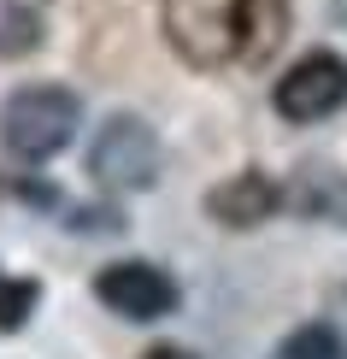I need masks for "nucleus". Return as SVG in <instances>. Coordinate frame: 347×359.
<instances>
[{"instance_id":"obj_1","label":"nucleus","mask_w":347,"mask_h":359,"mask_svg":"<svg viewBox=\"0 0 347 359\" xmlns=\"http://www.w3.org/2000/svg\"><path fill=\"white\" fill-rule=\"evenodd\" d=\"M83 124V100L59 83H29L18 95H6L0 107V147L24 165H41V159L65 154L71 136Z\"/></svg>"},{"instance_id":"obj_2","label":"nucleus","mask_w":347,"mask_h":359,"mask_svg":"<svg viewBox=\"0 0 347 359\" xmlns=\"http://www.w3.org/2000/svg\"><path fill=\"white\" fill-rule=\"evenodd\" d=\"M88 177L100 189H118V194H135V189L159 183V136L135 112L107 118L95 147H88Z\"/></svg>"},{"instance_id":"obj_3","label":"nucleus","mask_w":347,"mask_h":359,"mask_svg":"<svg viewBox=\"0 0 347 359\" xmlns=\"http://www.w3.org/2000/svg\"><path fill=\"white\" fill-rule=\"evenodd\" d=\"M165 41L171 53L194 71H212L224 59H236V36H230V0H165L159 6Z\"/></svg>"},{"instance_id":"obj_4","label":"nucleus","mask_w":347,"mask_h":359,"mask_svg":"<svg viewBox=\"0 0 347 359\" xmlns=\"http://www.w3.org/2000/svg\"><path fill=\"white\" fill-rule=\"evenodd\" d=\"M271 107L289 124H318V118L347 107V59L341 53H306L294 59V71L271 88Z\"/></svg>"},{"instance_id":"obj_5","label":"nucleus","mask_w":347,"mask_h":359,"mask_svg":"<svg viewBox=\"0 0 347 359\" xmlns=\"http://www.w3.org/2000/svg\"><path fill=\"white\" fill-rule=\"evenodd\" d=\"M95 294L118 312V318H130V324L165 318V312L177 306L171 271H159V265H147V259H118V265H107V271H95Z\"/></svg>"},{"instance_id":"obj_6","label":"nucleus","mask_w":347,"mask_h":359,"mask_svg":"<svg viewBox=\"0 0 347 359\" xmlns=\"http://www.w3.org/2000/svg\"><path fill=\"white\" fill-rule=\"evenodd\" d=\"M294 6L289 0H230V36H236V59L241 65H271L277 48L289 41Z\"/></svg>"},{"instance_id":"obj_7","label":"nucleus","mask_w":347,"mask_h":359,"mask_svg":"<svg viewBox=\"0 0 347 359\" xmlns=\"http://www.w3.org/2000/svg\"><path fill=\"white\" fill-rule=\"evenodd\" d=\"M277 206H283V194H277V183H271L265 171L224 177V183L206 194V212H212V224H224V230H253V224H265Z\"/></svg>"},{"instance_id":"obj_8","label":"nucleus","mask_w":347,"mask_h":359,"mask_svg":"<svg viewBox=\"0 0 347 359\" xmlns=\"http://www.w3.org/2000/svg\"><path fill=\"white\" fill-rule=\"evenodd\" d=\"M53 0H0V59H24L48 36Z\"/></svg>"},{"instance_id":"obj_9","label":"nucleus","mask_w":347,"mask_h":359,"mask_svg":"<svg viewBox=\"0 0 347 359\" xmlns=\"http://www.w3.org/2000/svg\"><path fill=\"white\" fill-rule=\"evenodd\" d=\"M277 359H347L341 336L329 330V324H300V330L277 348Z\"/></svg>"},{"instance_id":"obj_10","label":"nucleus","mask_w":347,"mask_h":359,"mask_svg":"<svg viewBox=\"0 0 347 359\" xmlns=\"http://www.w3.org/2000/svg\"><path fill=\"white\" fill-rule=\"evenodd\" d=\"M36 283H29V277H6V271H0V330H24V324H29V312H36Z\"/></svg>"},{"instance_id":"obj_11","label":"nucleus","mask_w":347,"mask_h":359,"mask_svg":"<svg viewBox=\"0 0 347 359\" xmlns=\"http://www.w3.org/2000/svg\"><path fill=\"white\" fill-rule=\"evenodd\" d=\"M312 212L347 224V177H336V183H329V194H318V201H312Z\"/></svg>"},{"instance_id":"obj_12","label":"nucleus","mask_w":347,"mask_h":359,"mask_svg":"<svg viewBox=\"0 0 347 359\" xmlns=\"http://www.w3.org/2000/svg\"><path fill=\"white\" fill-rule=\"evenodd\" d=\"M329 330H336V336H341V348H347V283L329 294Z\"/></svg>"},{"instance_id":"obj_13","label":"nucleus","mask_w":347,"mask_h":359,"mask_svg":"<svg viewBox=\"0 0 347 359\" xmlns=\"http://www.w3.org/2000/svg\"><path fill=\"white\" fill-rule=\"evenodd\" d=\"M142 359H194L189 348H177V341H159V348H147Z\"/></svg>"}]
</instances>
